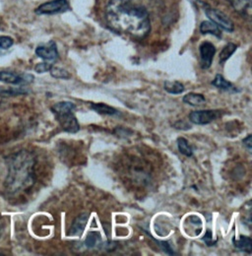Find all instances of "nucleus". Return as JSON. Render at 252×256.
<instances>
[{
	"mask_svg": "<svg viewBox=\"0 0 252 256\" xmlns=\"http://www.w3.org/2000/svg\"><path fill=\"white\" fill-rule=\"evenodd\" d=\"M106 20L114 32L144 38L151 31L147 9L138 0H110L106 7Z\"/></svg>",
	"mask_w": 252,
	"mask_h": 256,
	"instance_id": "f257e3e1",
	"label": "nucleus"
},
{
	"mask_svg": "<svg viewBox=\"0 0 252 256\" xmlns=\"http://www.w3.org/2000/svg\"><path fill=\"white\" fill-rule=\"evenodd\" d=\"M8 174L4 186L10 194H19L32 188L36 182V160L28 150L18 151L6 159Z\"/></svg>",
	"mask_w": 252,
	"mask_h": 256,
	"instance_id": "f03ea898",
	"label": "nucleus"
},
{
	"mask_svg": "<svg viewBox=\"0 0 252 256\" xmlns=\"http://www.w3.org/2000/svg\"><path fill=\"white\" fill-rule=\"evenodd\" d=\"M56 120L63 131L68 133H77L80 130L79 122L75 116L76 106L72 102H60L52 106Z\"/></svg>",
	"mask_w": 252,
	"mask_h": 256,
	"instance_id": "7ed1b4c3",
	"label": "nucleus"
},
{
	"mask_svg": "<svg viewBox=\"0 0 252 256\" xmlns=\"http://www.w3.org/2000/svg\"><path fill=\"white\" fill-rule=\"evenodd\" d=\"M204 12L208 17V19L213 23H215L222 30L228 32L234 31V22L224 12H222L216 8H213L209 5L204 6Z\"/></svg>",
	"mask_w": 252,
	"mask_h": 256,
	"instance_id": "20e7f679",
	"label": "nucleus"
},
{
	"mask_svg": "<svg viewBox=\"0 0 252 256\" xmlns=\"http://www.w3.org/2000/svg\"><path fill=\"white\" fill-rule=\"evenodd\" d=\"M69 10L70 5L67 0H52L40 5L34 12L38 15H54Z\"/></svg>",
	"mask_w": 252,
	"mask_h": 256,
	"instance_id": "39448f33",
	"label": "nucleus"
},
{
	"mask_svg": "<svg viewBox=\"0 0 252 256\" xmlns=\"http://www.w3.org/2000/svg\"><path fill=\"white\" fill-rule=\"evenodd\" d=\"M220 110H194L189 114V120L197 126H206L220 118Z\"/></svg>",
	"mask_w": 252,
	"mask_h": 256,
	"instance_id": "423d86ee",
	"label": "nucleus"
},
{
	"mask_svg": "<svg viewBox=\"0 0 252 256\" xmlns=\"http://www.w3.org/2000/svg\"><path fill=\"white\" fill-rule=\"evenodd\" d=\"M34 81L31 74H18L12 71H0V82L11 85H29Z\"/></svg>",
	"mask_w": 252,
	"mask_h": 256,
	"instance_id": "0eeeda50",
	"label": "nucleus"
},
{
	"mask_svg": "<svg viewBox=\"0 0 252 256\" xmlns=\"http://www.w3.org/2000/svg\"><path fill=\"white\" fill-rule=\"evenodd\" d=\"M36 54L46 62L54 64L60 58V54L54 40H50L46 44L38 46L36 48Z\"/></svg>",
	"mask_w": 252,
	"mask_h": 256,
	"instance_id": "6e6552de",
	"label": "nucleus"
},
{
	"mask_svg": "<svg viewBox=\"0 0 252 256\" xmlns=\"http://www.w3.org/2000/svg\"><path fill=\"white\" fill-rule=\"evenodd\" d=\"M199 52L202 69L210 68L216 54L215 46L210 42H204L199 46Z\"/></svg>",
	"mask_w": 252,
	"mask_h": 256,
	"instance_id": "1a4fd4ad",
	"label": "nucleus"
},
{
	"mask_svg": "<svg viewBox=\"0 0 252 256\" xmlns=\"http://www.w3.org/2000/svg\"><path fill=\"white\" fill-rule=\"evenodd\" d=\"M88 219H89L88 213H83V214L79 215L73 221V224L71 226V228L69 230V234L73 236H80L83 234L85 226L88 223Z\"/></svg>",
	"mask_w": 252,
	"mask_h": 256,
	"instance_id": "9d476101",
	"label": "nucleus"
},
{
	"mask_svg": "<svg viewBox=\"0 0 252 256\" xmlns=\"http://www.w3.org/2000/svg\"><path fill=\"white\" fill-rule=\"evenodd\" d=\"M228 2L234 11L242 16L248 15L252 9V0H228Z\"/></svg>",
	"mask_w": 252,
	"mask_h": 256,
	"instance_id": "9b49d317",
	"label": "nucleus"
},
{
	"mask_svg": "<svg viewBox=\"0 0 252 256\" xmlns=\"http://www.w3.org/2000/svg\"><path fill=\"white\" fill-rule=\"evenodd\" d=\"M232 244L236 248L242 252L250 254L252 250V238L246 236H240L238 240H236V238H232Z\"/></svg>",
	"mask_w": 252,
	"mask_h": 256,
	"instance_id": "f8f14e48",
	"label": "nucleus"
},
{
	"mask_svg": "<svg viewBox=\"0 0 252 256\" xmlns=\"http://www.w3.org/2000/svg\"><path fill=\"white\" fill-rule=\"evenodd\" d=\"M200 32L203 34H213V36H217L218 38H222V31H220V28L210 20L209 21H203L201 23Z\"/></svg>",
	"mask_w": 252,
	"mask_h": 256,
	"instance_id": "ddd939ff",
	"label": "nucleus"
},
{
	"mask_svg": "<svg viewBox=\"0 0 252 256\" xmlns=\"http://www.w3.org/2000/svg\"><path fill=\"white\" fill-rule=\"evenodd\" d=\"M90 106H91V110H93L94 112L102 114V116H114V114H118V112L114 108L110 106H108L106 104H94V102H91Z\"/></svg>",
	"mask_w": 252,
	"mask_h": 256,
	"instance_id": "4468645a",
	"label": "nucleus"
},
{
	"mask_svg": "<svg viewBox=\"0 0 252 256\" xmlns=\"http://www.w3.org/2000/svg\"><path fill=\"white\" fill-rule=\"evenodd\" d=\"M164 90L172 95H178L184 92L186 88L184 86V84H182L178 81H166L164 84Z\"/></svg>",
	"mask_w": 252,
	"mask_h": 256,
	"instance_id": "2eb2a0df",
	"label": "nucleus"
},
{
	"mask_svg": "<svg viewBox=\"0 0 252 256\" xmlns=\"http://www.w3.org/2000/svg\"><path fill=\"white\" fill-rule=\"evenodd\" d=\"M184 104H188L189 106H201L206 102V98L202 94H197V93H189L188 95L184 96L182 98Z\"/></svg>",
	"mask_w": 252,
	"mask_h": 256,
	"instance_id": "dca6fc26",
	"label": "nucleus"
},
{
	"mask_svg": "<svg viewBox=\"0 0 252 256\" xmlns=\"http://www.w3.org/2000/svg\"><path fill=\"white\" fill-rule=\"evenodd\" d=\"M212 85L220 90H224V91H228L234 88V85L228 81L222 75L220 74H217L214 78V80L212 81Z\"/></svg>",
	"mask_w": 252,
	"mask_h": 256,
	"instance_id": "f3484780",
	"label": "nucleus"
},
{
	"mask_svg": "<svg viewBox=\"0 0 252 256\" xmlns=\"http://www.w3.org/2000/svg\"><path fill=\"white\" fill-rule=\"evenodd\" d=\"M238 50V46L232 44V42H228V44H226L220 54V64H224Z\"/></svg>",
	"mask_w": 252,
	"mask_h": 256,
	"instance_id": "a211bd4d",
	"label": "nucleus"
},
{
	"mask_svg": "<svg viewBox=\"0 0 252 256\" xmlns=\"http://www.w3.org/2000/svg\"><path fill=\"white\" fill-rule=\"evenodd\" d=\"M178 151L186 157H191L193 155V150L184 137H180L178 139Z\"/></svg>",
	"mask_w": 252,
	"mask_h": 256,
	"instance_id": "6ab92c4d",
	"label": "nucleus"
},
{
	"mask_svg": "<svg viewBox=\"0 0 252 256\" xmlns=\"http://www.w3.org/2000/svg\"><path fill=\"white\" fill-rule=\"evenodd\" d=\"M100 232H91L88 234L86 240H85V246L88 248H94V246H96V244L100 242Z\"/></svg>",
	"mask_w": 252,
	"mask_h": 256,
	"instance_id": "aec40b11",
	"label": "nucleus"
},
{
	"mask_svg": "<svg viewBox=\"0 0 252 256\" xmlns=\"http://www.w3.org/2000/svg\"><path fill=\"white\" fill-rule=\"evenodd\" d=\"M50 75L56 79H69L70 78L69 72L60 67L52 66V69L50 70Z\"/></svg>",
	"mask_w": 252,
	"mask_h": 256,
	"instance_id": "412c9836",
	"label": "nucleus"
},
{
	"mask_svg": "<svg viewBox=\"0 0 252 256\" xmlns=\"http://www.w3.org/2000/svg\"><path fill=\"white\" fill-rule=\"evenodd\" d=\"M28 91L23 88V86H19V88H13V89H6L3 91H0V95L2 96H18V95H24L27 94Z\"/></svg>",
	"mask_w": 252,
	"mask_h": 256,
	"instance_id": "4be33fe9",
	"label": "nucleus"
},
{
	"mask_svg": "<svg viewBox=\"0 0 252 256\" xmlns=\"http://www.w3.org/2000/svg\"><path fill=\"white\" fill-rule=\"evenodd\" d=\"M13 38L7 36H0V50H9L13 46Z\"/></svg>",
	"mask_w": 252,
	"mask_h": 256,
	"instance_id": "5701e85b",
	"label": "nucleus"
},
{
	"mask_svg": "<svg viewBox=\"0 0 252 256\" xmlns=\"http://www.w3.org/2000/svg\"><path fill=\"white\" fill-rule=\"evenodd\" d=\"M54 65L52 64H50V62H42V64H36V67H34V71L36 72V73H40V74H42V73H46V72H48L50 69H52V67Z\"/></svg>",
	"mask_w": 252,
	"mask_h": 256,
	"instance_id": "b1692460",
	"label": "nucleus"
},
{
	"mask_svg": "<svg viewBox=\"0 0 252 256\" xmlns=\"http://www.w3.org/2000/svg\"><path fill=\"white\" fill-rule=\"evenodd\" d=\"M203 242H205V244L208 246H214L215 244H216V242H213V238H212V232H211V230H207V232H206V234H205V236H203Z\"/></svg>",
	"mask_w": 252,
	"mask_h": 256,
	"instance_id": "393cba45",
	"label": "nucleus"
},
{
	"mask_svg": "<svg viewBox=\"0 0 252 256\" xmlns=\"http://www.w3.org/2000/svg\"><path fill=\"white\" fill-rule=\"evenodd\" d=\"M252 134L250 135H248L246 139H244V146L248 148V150L250 151V152H252Z\"/></svg>",
	"mask_w": 252,
	"mask_h": 256,
	"instance_id": "a878e982",
	"label": "nucleus"
}]
</instances>
